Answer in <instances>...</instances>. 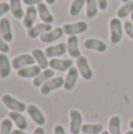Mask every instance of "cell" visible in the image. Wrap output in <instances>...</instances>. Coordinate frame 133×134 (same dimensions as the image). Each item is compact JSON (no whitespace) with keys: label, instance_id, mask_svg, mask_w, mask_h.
I'll return each mask as SVG.
<instances>
[{"label":"cell","instance_id":"obj_8","mask_svg":"<svg viewBox=\"0 0 133 134\" xmlns=\"http://www.w3.org/2000/svg\"><path fill=\"white\" fill-rule=\"evenodd\" d=\"M74 66L73 59H61V58H53L49 59V68L58 72H66Z\"/></svg>","mask_w":133,"mask_h":134},{"label":"cell","instance_id":"obj_21","mask_svg":"<svg viewBox=\"0 0 133 134\" xmlns=\"http://www.w3.org/2000/svg\"><path fill=\"white\" fill-rule=\"evenodd\" d=\"M12 63L8 57L4 53H0V79H7L11 75Z\"/></svg>","mask_w":133,"mask_h":134},{"label":"cell","instance_id":"obj_34","mask_svg":"<svg viewBox=\"0 0 133 134\" xmlns=\"http://www.w3.org/2000/svg\"><path fill=\"white\" fill-rule=\"evenodd\" d=\"M97 4H98V7L99 9L101 11H106L108 7V0H96Z\"/></svg>","mask_w":133,"mask_h":134},{"label":"cell","instance_id":"obj_6","mask_svg":"<svg viewBox=\"0 0 133 134\" xmlns=\"http://www.w3.org/2000/svg\"><path fill=\"white\" fill-rule=\"evenodd\" d=\"M12 68L14 69H21L24 67H27V66H32L35 64V60L33 58L32 54H28V53H23V54H19L16 55L15 58L12 59Z\"/></svg>","mask_w":133,"mask_h":134},{"label":"cell","instance_id":"obj_35","mask_svg":"<svg viewBox=\"0 0 133 134\" xmlns=\"http://www.w3.org/2000/svg\"><path fill=\"white\" fill-rule=\"evenodd\" d=\"M44 0H23V2L26 6H37L40 2H42Z\"/></svg>","mask_w":133,"mask_h":134},{"label":"cell","instance_id":"obj_43","mask_svg":"<svg viewBox=\"0 0 133 134\" xmlns=\"http://www.w3.org/2000/svg\"><path fill=\"white\" fill-rule=\"evenodd\" d=\"M131 23H132V25H133V13L131 14Z\"/></svg>","mask_w":133,"mask_h":134},{"label":"cell","instance_id":"obj_42","mask_svg":"<svg viewBox=\"0 0 133 134\" xmlns=\"http://www.w3.org/2000/svg\"><path fill=\"white\" fill-rule=\"evenodd\" d=\"M125 134H133V131L131 130V131H129V132H126V133H125Z\"/></svg>","mask_w":133,"mask_h":134},{"label":"cell","instance_id":"obj_39","mask_svg":"<svg viewBox=\"0 0 133 134\" xmlns=\"http://www.w3.org/2000/svg\"><path fill=\"white\" fill-rule=\"evenodd\" d=\"M45 1H46L47 5H53L56 2V0H45Z\"/></svg>","mask_w":133,"mask_h":134},{"label":"cell","instance_id":"obj_7","mask_svg":"<svg viewBox=\"0 0 133 134\" xmlns=\"http://www.w3.org/2000/svg\"><path fill=\"white\" fill-rule=\"evenodd\" d=\"M61 87H64V78L63 76H54L40 87V93L41 95H48L53 91L59 90Z\"/></svg>","mask_w":133,"mask_h":134},{"label":"cell","instance_id":"obj_18","mask_svg":"<svg viewBox=\"0 0 133 134\" xmlns=\"http://www.w3.org/2000/svg\"><path fill=\"white\" fill-rule=\"evenodd\" d=\"M0 34L4 38L5 41L11 42L13 40V32H12V25L9 19L1 18L0 19Z\"/></svg>","mask_w":133,"mask_h":134},{"label":"cell","instance_id":"obj_9","mask_svg":"<svg viewBox=\"0 0 133 134\" xmlns=\"http://www.w3.org/2000/svg\"><path fill=\"white\" fill-rule=\"evenodd\" d=\"M26 112L28 113L30 118L32 119V121L38 126H44L46 124V118H45L44 113L40 111V108H38V106L35 105H28Z\"/></svg>","mask_w":133,"mask_h":134},{"label":"cell","instance_id":"obj_32","mask_svg":"<svg viewBox=\"0 0 133 134\" xmlns=\"http://www.w3.org/2000/svg\"><path fill=\"white\" fill-rule=\"evenodd\" d=\"M9 52V46H8V42L5 41L4 38L1 37L0 34V53H4V54H7Z\"/></svg>","mask_w":133,"mask_h":134},{"label":"cell","instance_id":"obj_4","mask_svg":"<svg viewBox=\"0 0 133 134\" xmlns=\"http://www.w3.org/2000/svg\"><path fill=\"white\" fill-rule=\"evenodd\" d=\"M75 67L78 68V72H79V75L81 76L84 80H92L93 79V71H92L91 66L88 64V60L85 57H80L75 60Z\"/></svg>","mask_w":133,"mask_h":134},{"label":"cell","instance_id":"obj_22","mask_svg":"<svg viewBox=\"0 0 133 134\" xmlns=\"http://www.w3.org/2000/svg\"><path fill=\"white\" fill-rule=\"evenodd\" d=\"M37 9H38V15L39 18L41 19L42 23L45 24H53L54 21V18L52 15V13L49 12L48 7H47V4L45 2H40L39 5H37Z\"/></svg>","mask_w":133,"mask_h":134},{"label":"cell","instance_id":"obj_23","mask_svg":"<svg viewBox=\"0 0 133 134\" xmlns=\"http://www.w3.org/2000/svg\"><path fill=\"white\" fill-rule=\"evenodd\" d=\"M8 118L13 121V124L16 126L18 130L26 131L28 128V122L26 118L20 113V112H9Z\"/></svg>","mask_w":133,"mask_h":134},{"label":"cell","instance_id":"obj_26","mask_svg":"<svg viewBox=\"0 0 133 134\" xmlns=\"http://www.w3.org/2000/svg\"><path fill=\"white\" fill-rule=\"evenodd\" d=\"M103 131V124H84L81 127V133L84 134H101Z\"/></svg>","mask_w":133,"mask_h":134},{"label":"cell","instance_id":"obj_10","mask_svg":"<svg viewBox=\"0 0 133 134\" xmlns=\"http://www.w3.org/2000/svg\"><path fill=\"white\" fill-rule=\"evenodd\" d=\"M84 47L88 51H94L99 52V53H104L107 51V45L105 41L97 38H88L84 41Z\"/></svg>","mask_w":133,"mask_h":134},{"label":"cell","instance_id":"obj_14","mask_svg":"<svg viewBox=\"0 0 133 134\" xmlns=\"http://www.w3.org/2000/svg\"><path fill=\"white\" fill-rule=\"evenodd\" d=\"M51 30H52L51 24L40 23V24L34 25L33 27H31L30 30H27V37L30 38V39H37V38H40L42 34L47 33Z\"/></svg>","mask_w":133,"mask_h":134},{"label":"cell","instance_id":"obj_11","mask_svg":"<svg viewBox=\"0 0 133 134\" xmlns=\"http://www.w3.org/2000/svg\"><path fill=\"white\" fill-rule=\"evenodd\" d=\"M78 78H79V72H78V68L74 65L68 69L67 73H66V76L64 78V88H65V91H72L74 88L75 83H77Z\"/></svg>","mask_w":133,"mask_h":134},{"label":"cell","instance_id":"obj_41","mask_svg":"<svg viewBox=\"0 0 133 134\" xmlns=\"http://www.w3.org/2000/svg\"><path fill=\"white\" fill-rule=\"evenodd\" d=\"M101 134H110V133H108V131H103Z\"/></svg>","mask_w":133,"mask_h":134},{"label":"cell","instance_id":"obj_12","mask_svg":"<svg viewBox=\"0 0 133 134\" xmlns=\"http://www.w3.org/2000/svg\"><path fill=\"white\" fill-rule=\"evenodd\" d=\"M67 53L71 57V59H75L81 57V52L79 49V39L77 35H71L67 38Z\"/></svg>","mask_w":133,"mask_h":134},{"label":"cell","instance_id":"obj_25","mask_svg":"<svg viewBox=\"0 0 133 134\" xmlns=\"http://www.w3.org/2000/svg\"><path fill=\"white\" fill-rule=\"evenodd\" d=\"M108 133L110 134H121V119L118 115H113L108 121Z\"/></svg>","mask_w":133,"mask_h":134},{"label":"cell","instance_id":"obj_2","mask_svg":"<svg viewBox=\"0 0 133 134\" xmlns=\"http://www.w3.org/2000/svg\"><path fill=\"white\" fill-rule=\"evenodd\" d=\"M1 102L11 112H20V113H23V112H25L26 108H27V105H26L25 102H23V101H20V100H18L16 98L12 97L11 94L2 95Z\"/></svg>","mask_w":133,"mask_h":134},{"label":"cell","instance_id":"obj_3","mask_svg":"<svg viewBox=\"0 0 133 134\" xmlns=\"http://www.w3.org/2000/svg\"><path fill=\"white\" fill-rule=\"evenodd\" d=\"M64 33L68 37L71 35H78V34H82L88 30V25L85 21H77V23H70V24H64L63 26Z\"/></svg>","mask_w":133,"mask_h":134},{"label":"cell","instance_id":"obj_28","mask_svg":"<svg viewBox=\"0 0 133 134\" xmlns=\"http://www.w3.org/2000/svg\"><path fill=\"white\" fill-rule=\"evenodd\" d=\"M85 6H86V16L88 19H93L97 16L99 12V7L96 0H85Z\"/></svg>","mask_w":133,"mask_h":134},{"label":"cell","instance_id":"obj_44","mask_svg":"<svg viewBox=\"0 0 133 134\" xmlns=\"http://www.w3.org/2000/svg\"><path fill=\"white\" fill-rule=\"evenodd\" d=\"M129 1H131V0H121V2H124V4L125 2H129Z\"/></svg>","mask_w":133,"mask_h":134},{"label":"cell","instance_id":"obj_31","mask_svg":"<svg viewBox=\"0 0 133 134\" xmlns=\"http://www.w3.org/2000/svg\"><path fill=\"white\" fill-rule=\"evenodd\" d=\"M124 31H125L127 37H129L131 40H133V25H132L131 20H127L124 23Z\"/></svg>","mask_w":133,"mask_h":134},{"label":"cell","instance_id":"obj_17","mask_svg":"<svg viewBox=\"0 0 133 134\" xmlns=\"http://www.w3.org/2000/svg\"><path fill=\"white\" fill-rule=\"evenodd\" d=\"M54 76H56V71H53L52 68L42 69V71L33 79V86H34V87H41L45 82H47V81L51 80Z\"/></svg>","mask_w":133,"mask_h":134},{"label":"cell","instance_id":"obj_1","mask_svg":"<svg viewBox=\"0 0 133 134\" xmlns=\"http://www.w3.org/2000/svg\"><path fill=\"white\" fill-rule=\"evenodd\" d=\"M108 27H110V41L113 45H118L123 39L124 24L119 18H112L110 20Z\"/></svg>","mask_w":133,"mask_h":134},{"label":"cell","instance_id":"obj_20","mask_svg":"<svg viewBox=\"0 0 133 134\" xmlns=\"http://www.w3.org/2000/svg\"><path fill=\"white\" fill-rule=\"evenodd\" d=\"M31 54H32L33 58H34L35 64L41 69H47L49 67V60L46 57V54H45V51H42V49H40V48H34Z\"/></svg>","mask_w":133,"mask_h":134},{"label":"cell","instance_id":"obj_27","mask_svg":"<svg viewBox=\"0 0 133 134\" xmlns=\"http://www.w3.org/2000/svg\"><path fill=\"white\" fill-rule=\"evenodd\" d=\"M133 13V0L129 2H125L121 6L118 8L117 11V18L119 19H123V18H126V16L131 15Z\"/></svg>","mask_w":133,"mask_h":134},{"label":"cell","instance_id":"obj_40","mask_svg":"<svg viewBox=\"0 0 133 134\" xmlns=\"http://www.w3.org/2000/svg\"><path fill=\"white\" fill-rule=\"evenodd\" d=\"M129 126H130V128H131V130L133 131V120H131V121H130V124H129Z\"/></svg>","mask_w":133,"mask_h":134},{"label":"cell","instance_id":"obj_33","mask_svg":"<svg viewBox=\"0 0 133 134\" xmlns=\"http://www.w3.org/2000/svg\"><path fill=\"white\" fill-rule=\"evenodd\" d=\"M9 12V4L8 2H0V19Z\"/></svg>","mask_w":133,"mask_h":134},{"label":"cell","instance_id":"obj_15","mask_svg":"<svg viewBox=\"0 0 133 134\" xmlns=\"http://www.w3.org/2000/svg\"><path fill=\"white\" fill-rule=\"evenodd\" d=\"M67 52V45L66 42H59V44L54 45V46H48L45 49V54L48 59L53 58H60L61 55L66 54Z\"/></svg>","mask_w":133,"mask_h":134},{"label":"cell","instance_id":"obj_5","mask_svg":"<svg viewBox=\"0 0 133 134\" xmlns=\"http://www.w3.org/2000/svg\"><path fill=\"white\" fill-rule=\"evenodd\" d=\"M82 115L78 109L70 111V132L71 134H80L82 127Z\"/></svg>","mask_w":133,"mask_h":134},{"label":"cell","instance_id":"obj_24","mask_svg":"<svg viewBox=\"0 0 133 134\" xmlns=\"http://www.w3.org/2000/svg\"><path fill=\"white\" fill-rule=\"evenodd\" d=\"M9 12L12 13L13 18L23 19L25 11L23 8V0H9Z\"/></svg>","mask_w":133,"mask_h":134},{"label":"cell","instance_id":"obj_19","mask_svg":"<svg viewBox=\"0 0 133 134\" xmlns=\"http://www.w3.org/2000/svg\"><path fill=\"white\" fill-rule=\"evenodd\" d=\"M41 71L42 69L38 65H32V66L24 67V68H21V69H18V71H16V75L23 79H31V78L34 79Z\"/></svg>","mask_w":133,"mask_h":134},{"label":"cell","instance_id":"obj_36","mask_svg":"<svg viewBox=\"0 0 133 134\" xmlns=\"http://www.w3.org/2000/svg\"><path fill=\"white\" fill-rule=\"evenodd\" d=\"M53 134H66L65 128H64L63 125H56L53 130Z\"/></svg>","mask_w":133,"mask_h":134},{"label":"cell","instance_id":"obj_45","mask_svg":"<svg viewBox=\"0 0 133 134\" xmlns=\"http://www.w3.org/2000/svg\"><path fill=\"white\" fill-rule=\"evenodd\" d=\"M80 134H84V133H80Z\"/></svg>","mask_w":133,"mask_h":134},{"label":"cell","instance_id":"obj_37","mask_svg":"<svg viewBox=\"0 0 133 134\" xmlns=\"http://www.w3.org/2000/svg\"><path fill=\"white\" fill-rule=\"evenodd\" d=\"M33 134H45V130L41 127V126H38V127L34 130Z\"/></svg>","mask_w":133,"mask_h":134},{"label":"cell","instance_id":"obj_38","mask_svg":"<svg viewBox=\"0 0 133 134\" xmlns=\"http://www.w3.org/2000/svg\"><path fill=\"white\" fill-rule=\"evenodd\" d=\"M12 134H27V133H26L25 131H21V130H18V128H16V130L12 131Z\"/></svg>","mask_w":133,"mask_h":134},{"label":"cell","instance_id":"obj_29","mask_svg":"<svg viewBox=\"0 0 133 134\" xmlns=\"http://www.w3.org/2000/svg\"><path fill=\"white\" fill-rule=\"evenodd\" d=\"M85 6V0H73L70 5L68 13L71 16H78Z\"/></svg>","mask_w":133,"mask_h":134},{"label":"cell","instance_id":"obj_30","mask_svg":"<svg viewBox=\"0 0 133 134\" xmlns=\"http://www.w3.org/2000/svg\"><path fill=\"white\" fill-rule=\"evenodd\" d=\"M13 131V121L9 118L2 119L0 124V134H12Z\"/></svg>","mask_w":133,"mask_h":134},{"label":"cell","instance_id":"obj_13","mask_svg":"<svg viewBox=\"0 0 133 134\" xmlns=\"http://www.w3.org/2000/svg\"><path fill=\"white\" fill-rule=\"evenodd\" d=\"M37 16H38L37 6H27L25 14H24V18H23V26L26 30H30L31 27L34 26Z\"/></svg>","mask_w":133,"mask_h":134},{"label":"cell","instance_id":"obj_16","mask_svg":"<svg viewBox=\"0 0 133 134\" xmlns=\"http://www.w3.org/2000/svg\"><path fill=\"white\" fill-rule=\"evenodd\" d=\"M64 30L63 27H54L52 28L51 31H48L47 33L42 34L41 37L39 38L40 41L44 42V44H51V42H54L57 40H59L60 38L64 37Z\"/></svg>","mask_w":133,"mask_h":134}]
</instances>
